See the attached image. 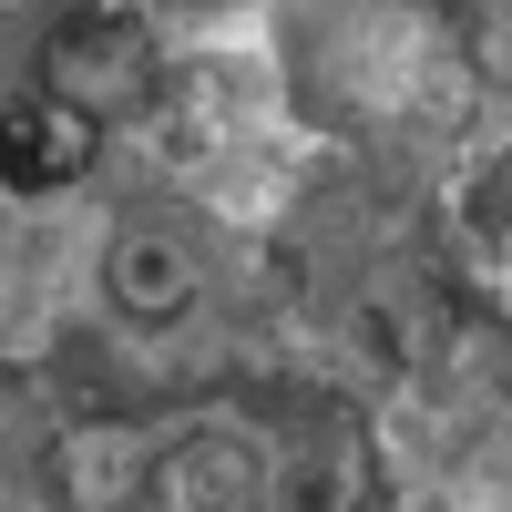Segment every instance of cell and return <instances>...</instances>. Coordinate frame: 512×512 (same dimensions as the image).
<instances>
[{"label": "cell", "instance_id": "obj_1", "mask_svg": "<svg viewBox=\"0 0 512 512\" xmlns=\"http://www.w3.org/2000/svg\"><path fill=\"white\" fill-rule=\"evenodd\" d=\"M41 82H52V103L93 113V123L154 103V31H144V11H123V0L72 11L52 41H41Z\"/></svg>", "mask_w": 512, "mask_h": 512}, {"label": "cell", "instance_id": "obj_2", "mask_svg": "<svg viewBox=\"0 0 512 512\" xmlns=\"http://www.w3.org/2000/svg\"><path fill=\"white\" fill-rule=\"evenodd\" d=\"M103 297H113V318H134V328H175L195 308V256L175 236H123L103 256Z\"/></svg>", "mask_w": 512, "mask_h": 512}, {"label": "cell", "instance_id": "obj_3", "mask_svg": "<svg viewBox=\"0 0 512 512\" xmlns=\"http://www.w3.org/2000/svg\"><path fill=\"white\" fill-rule=\"evenodd\" d=\"M82 164H93V113L72 103H41V113H11L0 123V185H72Z\"/></svg>", "mask_w": 512, "mask_h": 512}, {"label": "cell", "instance_id": "obj_4", "mask_svg": "<svg viewBox=\"0 0 512 512\" xmlns=\"http://www.w3.org/2000/svg\"><path fill=\"white\" fill-rule=\"evenodd\" d=\"M154 482H164V502H175V512H246V502H256V451L226 441V431H195V441L164 451Z\"/></svg>", "mask_w": 512, "mask_h": 512}, {"label": "cell", "instance_id": "obj_5", "mask_svg": "<svg viewBox=\"0 0 512 512\" xmlns=\"http://www.w3.org/2000/svg\"><path fill=\"white\" fill-rule=\"evenodd\" d=\"M52 482H62V502H72V512H113L123 492L144 482V451L123 441L113 420H82V431L52 451Z\"/></svg>", "mask_w": 512, "mask_h": 512}, {"label": "cell", "instance_id": "obj_6", "mask_svg": "<svg viewBox=\"0 0 512 512\" xmlns=\"http://www.w3.org/2000/svg\"><path fill=\"white\" fill-rule=\"evenodd\" d=\"M472 226H482V236H512V144L472 175Z\"/></svg>", "mask_w": 512, "mask_h": 512}]
</instances>
